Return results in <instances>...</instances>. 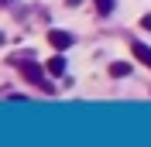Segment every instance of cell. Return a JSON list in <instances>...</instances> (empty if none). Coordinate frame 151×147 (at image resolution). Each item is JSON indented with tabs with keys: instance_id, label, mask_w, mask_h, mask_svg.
Listing matches in <instances>:
<instances>
[{
	"instance_id": "1",
	"label": "cell",
	"mask_w": 151,
	"mask_h": 147,
	"mask_svg": "<svg viewBox=\"0 0 151 147\" xmlns=\"http://www.w3.org/2000/svg\"><path fill=\"white\" fill-rule=\"evenodd\" d=\"M48 45L55 48V51H69V48L76 45V38L69 34V31H58V28H52V31H48Z\"/></svg>"
},
{
	"instance_id": "2",
	"label": "cell",
	"mask_w": 151,
	"mask_h": 147,
	"mask_svg": "<svg viewBox=\"0 0 151 147\" xmlns=\"http://www.w3.org/2000/svg\"><path fill=\"white\" fill-rule=\"evenodd\" d=\"M21 72H24V79H28V82H35V86H45L41 65H35V62H24V65H21Z\"/></svg>"
},
{
	"instance_id": "3",
	"label": "cell",
	"mask_w": 151,
	"mask_h": 147,
	"mask_svg": "<svg viewBox=\"0 0 151 147\" xmlns=\"http://www.w3.org/2000/svg\"><path fill=\"white\" fill-rule=\"evenodd\" d=\"M131 51H134V58H137L141 65H148V69H151V48L144 45V41H131Z\"/></svg>"
},
{
	"instance_id": "4",
	"label": "cell",
	"mask_w": 151,
	"mask_h": 147,
	"mask_svg": "<svg viewBox=\"0 0 151 147\" xmlns=\"http://www.w3.org/2000/svg\"><path fill=\"white\" fill-rule=\"evenodd\" d=\"M93 4H96V14L100 17H110L113 7H117V0H93Z\"/></svg>"
},
{
	"instance_id": "5",
	"label": "cell",
	"mask_w": 151,
	"mask_h": 147,
	"mask_svg": "<svg viewBox=\"0 0 151 147\" xmlns=\"http://www.w3.org/2000/svg\"><path fill=\"white\" fill-rule=\"evenodd\" d=\"M45 69H48V72H52V75H65V58H62V55H55V58H52V62L45 65Z\"/></svg>"
},
{
	"instance_id": "6",
	"label": "cell",
	"mask_w": 151,
	"mask_h": 147,
	"mask_svg": "<svg viewBox=\"0 0 151 147\" xmlns=\"http://www.w3.org/2000/svg\"><path fill=\"white\" fill-rule=\"evenodd\" d=\"M110 75H113V79H124V75H131V65H127V62H113L110 65Z\"/></svg>"
},
{
	"instance_id": "7",
	"label": "cell",
	"mask_w": 151,
	"mask_h": 147,
	"mask_svg": "<svg viewBox=\"0 0 151 147\" xmlns=\"http://www.w3.org/2000/svg\"><path fill=\"white\" fill-rule=\"evenodd\" d=\"M141 28H144V31H151V14H148V17H141Z\"/></svg>"
}]
</instances>
